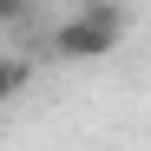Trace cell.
<instances>
[{"instance_id": "cell-1", "label": "cell", "mask_w": 151, "mask_h": 151, "mask_svg": "<svg viewBox=\"0 0 151 151\" xmlns=\"http://www.w3.org/2000/svg\"><path fill=\"white\" fill-rule=\"evenodd\" d=\"M125 27H132V13H125L118 0H79V7L59 20L53 53L59 59H105L112 46L125 40Z\"/></svg>"}, {"instance_id": "cell-2", "label": "cell", "mask_w": 151, "mask_h": 151, "mask_svg": "<svg viewBox=\"0 0 151 151\" xmlns=\"http://www.w3.org/2000/svg\"><path fill=\"white\" fill-rule=\"evenodd\" d=\"M20 86H27V66H20V59H7V53H0V105H7V99H13Z\"/></svg>"}, {"instance_id": "cell-3", "label": "cell", "mask_w": 151, "mask_h": 151, "mask_svg": "<svg viewBox=\"0 0 151 151\" xmlns=\"http://www.w3.org/2000/svg\"><path fill=\"white\" fill-rule=\"evenodd\" d=\"M20 7H27V0H0V20H20Z\"/></svg>"}]
</instances>
